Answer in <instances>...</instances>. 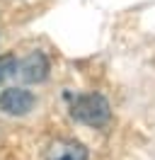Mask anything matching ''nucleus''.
<instances>
[{"instance_id":"obj_1","label":"nucleus","mask_w":155,"mask_h":160,"mask_svg":"<svg viewBox=\"0 0 155 160\" xmlns=\"http://www.w3.org/2000/svg\"><path fill=\"white\" fill-rule=\"evenodd\" d=\"M70 114L73 119L82 121L87 126H104L112 112H109V102L102 97V95H82L73 102L70 107Z\"/></svg>"},{"instance_id":"obj_2","label":"nucleus","mask_w":155,"mask_h":160,"mask_svg":"<svg viewBox=\"0 0 155 160\" xmlns=\"http://www.w3.org/2000/svg\"><path fill=\"white\" fill-rule=\"evenodd\" d=\"M34 107V95L22 88H10L0 95V109L12 117H22Z\"/></svg>"},{"instance_id":"obj_3","label":"nucleus","mask_w":155,"mask_h":160,"mask_svg":"<svg viewBox=\"0 0 155 160\" xmlns=\"http://www.w3.org/2000/svg\"><path fill=\"white\" fill-rule=\"evenodd\" d=\"M15 70H19V78L27 80V82H41V80H46V75H48V61L41 51H34V53H29Z\"/></svg>"},{"instance_id":"obj_4","label":"nucleus","mask_w":155,"mask_h":160,"mask_svg":"<svg viewBox=\"0 0 155 160\" xmlns=\"http://www.w3.org/2000/svg\"><path fill=\"white\" fill-rule=\"evenodd\" d=\"M46 160H90L87 148L78 141L61 138L56 143H51V148L46 150Z\"/></svg>"},{"instance_id":"obj_5","label":"nucleus","mask_w":155,"mask_h":160,"mask_svg":"<svg viewBox=\"0 0 155 160\" xmlns=\"http://www.w3.org/2000/svg\"><path fill=\"white\" fill-rule=\"evenodd\" d=\"M15 68H17V61H15V56H12V53L0 56V82H2L5 78H10V75L15 73Z\"/></svg>"}]
</instances>
